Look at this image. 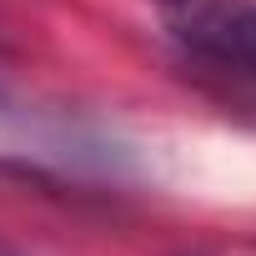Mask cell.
Returning <instances> with one entry per match:
<instances>
[{
  "mask_svg": "<svg viewBox=\"0 0 256 256\" xmlns=\"http://www.w3.org/2000/svg\"><path fill=\"white\" fill-rule=\"evenodd\" d=\"M151 10L186 56L256 80V0H151Z\"/></svg>",
  "mask_w": 256,
  "mask_h": 256,
  "instance_id": "1",
  "label": "cell"
}]
</instances>
